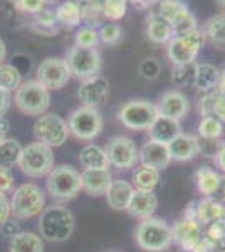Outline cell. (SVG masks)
I'll return each instance as SVG.
<instances>
[{"mask_svg":"<svg viewBox=\"0 0 225 252\" xmlns=\"http://www.w3.org/2000/svg\"><path fill=\"white\" fill-rule=\"evenodd\" d=\"M109 96V81L97 74L94 78L84 79L77 89V97L86 108L97 109Z\"/></svg>","mask_w":225,"mask_h":252,"instance_id":"9a60e30c","label":"cell"},{"mask_svg":"<svg viewBox=\"0 0 225 252\" xmlns=\"http://www.w3.org/2000/svg\"><path fill=\"white\" fill-rule=\"evenodd\" d=\"M10 108V93L0 89V118H3L7 111Z\"/></svg>","mask_w":225,"mask_h":252,"instance_id":"c3c4849f","label":"cell"},{"mask_svg":"<svg viewBox=\"0 0 225 252\" xmlns=\"http://www.w3.org/2000/svg\"><path fill=\"white\" fill-rule=\"evenodd\" d=\"M104 150L108 153L109 165L120 170L133 168L136 161L140 160V150L128 136H113Z\"/></svg>","mask_w":225,"mask_h":252,"instance_id":"4fadbf2b","label":"cell"},{"mask_svg":"<svg viewBox=\"0 0 225 252\" xmlns=\"http://www.w3.org/2000/svg\"><path fill=\"white\" fill-rule=\"evenodd\" d=\"M22 150L24 146L14 138H5L3 141H0V166L10 170V166L19 165Z\"/></svg>","mask_w":225,"mask_h":252,"instance_id":"1f68e13d","label":"cell"},{"mask_svg":"<svg viewBox=\"0 0 225 252\" xmlns=\"http://www.w3.org/2000/svg\"><path fill=\"white\" fill-rule=\"evenodd\" d=\"M136 244L146 252L166 251L173 244L171 227L161 219H143L134 230Z\"/></svg>","mask_w":225,"mask_h":252,"instance_id":"7a4b0ae2","label":"cell"},{"mask_svg":"<svg viewBox=\"0 0 225 252\" xmlns=\"http://www.w3.org/2000/svg\"><path fill=\"white\" fill-rule=\"evenodd\" d=\"M71 71L67 67L66 59L61 58H47L37 66L35 71V81H39L44 88L51 89H61L64 88L71 79Z\"/></svg>","mask_w":225,"mask_h":252,"instance_id":"5bb4252c","label":"cell"},{"mask_svg":"<svg viewBox=\"0 0 225 252\" xmlns=\"http://www.w3.org/2000/svg\"><path fill=\"white\" fill-rule=\"evenodd\" d=\"M46 207V195H44L42 189L35 184H22L14 190L10 200V210L12 215L19 220H26V219H32L40 212H44Z\"/></svg>","mask_w":225,"mask_h":252,"instance_id":"3957f363","label":"cell"},{"mask_svg":"<svg viewBox=\"0 0 225 252\" xmlns=\"http://www.w3.org/2000/svg\"><path fill=\"white\" fill-rule=\"evenodd\" d=\"M97 32H99V40L108 44V46H116L123 37V29L118 24H113V22L103 24Z\"/></svg>","mask_w":225,"mask_h":252,"instance_id":"f35d334b","label":"cell"},{"mask_svg":"<svg viewBox=\"0 0 225 252\" xmlns=\"http://www.w3.org/2000/svg\"><path fill=\"white\" fill-rule=\"evenodd\" d=\"M57 22L64 24L67 27H76L83 22V15H81V5L77 2H64L57 7L56 10Z\"/></svg>","mask_w":225,"mask_h":252,"instance_id":"836d02e7","label":"cell"},{"mask_svg":"<svg viewBox=\"0 0 225 252\" xmlns=\"http://www.w3.org/2000/svg\"><path fill=\"white\" fill-rule=\"evenodd\" d=\"M158 17L171 26L175 35H182L187 32H192L197 27V19L183 2H175V0H165L158 3Z\"/></svg>","mask_w":225,"mask_h":252,"instance_id":"7c38bea8","label":"cell"},{"mask_svg":"<svg viewBox=\"0 0 225 252\" xmlns=\"http://www.w3.org/2000/svg\"><path fill=\"white\" fill-rule=\"evenodd\" d=\"M2 230H3V234L5 235H9V237L12 239L14 235H17L20 232V229H19V223L17 222H14V220H7V222H3L2 223Z\"/></svg>","mask_w":225,"mask_h":252,"instance_id":"681fc988","label":"cell"},{"mask_svg":"<svg viewBox=\"0 0 225 252\" xmlns=\"http://www.w3.org/2000/svg\"><path fill=\"white\" fill-rule=\"evenodd\" d=\"M14 5L17 10L26 12V14H39V12L44 10L46 3L40 2V0H17Z\"/></svg>","mask_w":225,"mask_h":252,"instance_id":"b9f144b4","label":"cell"},{"mask_svg":"<svg viewBox=\"0 0 225 252\" xmlns=\"http://www.w3.org/2000/svg\"><path fill=\"white\" fill-rule=\"evenodd\" d=\"M12 215V210H10V200L7 198L5 193H0V225L3 222H7Z\"/></svg>","mask_w":225,"mask_h":252,"instance_id":"7dc6e473","label":"cell"},{"mask_svg":"<svg viewBox=\"0 0 225 252\" xmlns=\"http://www.w3.org/2000/svg\"><path fill=\"white\" fill-rule=\"evenodd\" d=\"M192 252H217V247H215L214 242H210L207 237H203Z\"/></svg>","mask_w":225,"mask_h":252,"instance_id":"f907efd6","label":"cell"},{"mask_svg":"<svg viewBox=\"0 0 225 252\" xmlns=\"http://www.w3.org/2000/svg\"><path fill=\"white\" fill-rule=\"evenodd\" d=\"M14 175L9 168L0 166V193L14 192Z\"/></svg>","mask_w":225,"mask_h":252,"instance_id":"f6af8a7d","label":"cell"},{"mask_svg":"<svg viewBox=\"0 0 225 252\" xmlns=\"http://www.w3.org/2000/svg\"><path fill=\"white\" fill-rule=\"evenodd\" d=\"M14 103L20 113L27 116H42L51 104V91L39 81H26L19 86L14 96Z\"/></svg>","mask_w":225,"mask_h":252,"instance_id":"277c9868","label":"cell"},{"mask_svg":"<svg viewBox=\"0 0 225 252\" xmlns=\"http://www.w3.org/2000/svg\"><path fill=\"white\" fill-rule=\"evenodd\" d=\"M47 192L54 200H71L83 190L81 173L71 165H59L47 175Z\"/></svg>","mask_w":225,"mask_h":252,"instance_id":"5b68a950","label":"cell"},{"mask_svg":"<svg viewBox=\"0 0 225 252\" xmlns=\"http://www.w3.org/2000/svg\"><path fill=\"white\" fill-rule=\"evenodd\" d=\"M83 20L88 24H96L97 19L103 15V2H86L79 3Z\"/></svg>","mask_w":225,"mask_h":252,"instance_id":"60d3db41","label":"cell"},{"mask_svg":"<svg viewBox=\"0 0 225 252\" xmlns=\"http://www.w3.org/2000/svg\"><path fill=\"white\" fill-rule=\"evenodd\" d=\"M173 234V242L177 244L180 249L192 252L197 247V244L202 241V225L195 219H182L171 227Z\"/></svg>","mask_w":225,"mask_h":252,"instance_id":"2e32d148","label":"cell"},{"mask_svg":"<svg viewBox=\"0 0 225 252\" xmlns=\"http://www.w3.org/2000/svg\"><path fill=\"white\" fill-rule=\"evenodd\" d=\"M158 115L165 116V118H171V120H183L188 115V109H190V104H188L187 96L183 94L182 91H166L163 93L161 97H160L158 104Z\"/></svg>","mask_w":225,"mask_h":252,"instance_id":"e0dca14e","label":"cell"},{"mask_svg":"<svg viewBox=\"0 0 225 252\" xmlns=\"http://www.w3.org/2000/svg\"><path fill=\"white\" fill-rule=\"evenodd\" d=\"M224 200H225V189H224Z\"/></svg>","mask_w":225,"mask_h":252,"instance_id":"9f6ffc18","label":"cell"},{"mask_svg":"<svg viewBox=\"0 0 225 252\" xmlns=\"http://www.w3.org/2000/svg\"><path fill=\"white\" fill-rule=\"evenodd\" d=\"M222 143H217V140H200V153L205 157H217L219 148Z\"/></svg>","mask_w":225,"mask_h":252,"instance_id":"bcb514c9","label":"cell"},{"mask_svg":"<svg viewBox=\"0 0 225 252\" xmlns=\"http://www.w3.org/2000/svg\"><path fill=\"white\" fill-rule=\"evenodd\" d=\"M79 163L84 166V170H108V153L97 145H88L81 150Z\"/></svg>","mask_w":225,"mask_h":252,"instance_id":"4316f807","label":"cell"},{"mask_svg":"<svg viewBox=\"0 0 225 252\" xmlns=\"http://www.w3.org/2000/svg\"><path fill=\"white\" fill-rule=\"evenodd\" d=\"M203 44H205L203 31L195 29L182 35H173L166 47V54L175 66H188L197 59Z\"/></svg>","mask_w":225,"mask_h":252,"instance_id":"52a82bcc","label":"cell"},{"mask_svg":"<svg viewBox=\"0 0 225 252\" xmlns=\"http://www.w3.org/2000/svg\"><path fill=\"white\" fill-rule=\"evenodd\" d=\"M146 34H148V39L155 44H165L170 42L173 39V29L166 20H163L158 15H153L148 22V29H146Z\"/></svg>","mask_w":225,"mask_h":252,"instance_id":"f546056e","label":"cell"},{"mask_svg":"<svg viewBox=\"0 0 225 252\" xmlns=\"http://www.w3.org/2000/svg\"><path fill=\"white\" fill-rule=\"evenodd\" d=\"M195 182H197V189L205 198H210L212 195L219 192L220 185H222V177L215 172V170L208 168V166H202L195 173Z\"/></svg>","mask_w":225,"mask_h":252,"instance_id":"83f0119b","label":"cell"},{"mask_svg":"<svg viewBox=\"0 0 225 252\" xmlns=\"http://www.w3.org/2000/svg\"><path fill=\"white\" fill-rule=\"evenodd\" d=\"M141 165L151 166L157 170H165L171 163V155L168 145L157 143V141H146L140 150Z\"/></svg>","mask_w":225,"mask_h":252,"instance_id":"ac0fdd59","label":"cell"},{"mask_svg":"<svg viewBox=\"0 0 225 252\" xmlns=\"http://www.w3.org/2000/svg\"><path fill=\"white\" fill-rule=\"evenodd\" d=\"M217 91L220 93V94L225 96V67L220 71V78H219V84H217Z\"/></svg>","mask_w":225,"mask_h":252,"instance_id":"db71d44e","label":"cell"},{"mask_svg":"<svg viewBox=\"0 0 225 252\" xmlns=\"http://www.w3.org/2000/svg\"><path fill=\"white\" fill-rule=\"evenodd\" d=\"M148 135L151 141H157V143L170 145L173 140L182 135V125L177 120H171V118L158 116L153 126L148 129Z\"/></svg>","mask_w":225,"mask_h":252,"instance_id":"d6986e66","label":"cell"},{"mask_svg":"<svg viewBox=\"0 0 225 252\" xmlns=\"http://www.w3.org/2000/svg\"><path fill=\"white\" fill-rule=\"evenodd\" d=\"M22 84V74L14 64H2L0 66V89L7 93L17 91Z\"/></svg>","mask_w":225,"mask_h":252,"instance_id":"e575fe53","label":"cell"},{"mask_svg":"<svg viewBox=\"0 0 225 252\" xmlns=\"http://www.w3.org/2000/svg\"><path fill=\"white\" fill-rule=\"evenodd\" d=\"M7 58V47H5V42L0 39V66L3 64V61Z\"/></svg>","mask_w":225,"mask_h":252,"instance_id":"11a10c76","label":"cell"},{"mask_svg":"<svg viewBox=\"0 0 225 252\" xmlns=\"http://www.w3.org/2000/svg\"><path fill=\"white\" fill-rule=\"evenodd\" d=\"M207 239L214 244H219L220 241H224L225 239V220L215 222V223H212V225H208Z\"/></svg>","mask_w":225,"mask_h":252,"instance_id":"ee69618b","label":"cell"},{"mask_svg":"<svg viewBox=\"0 0 225 252\" xmlns=\"http://www.w3.org/2000/svg\"><path fill=\"white\" fill-rule=\"evenodd\" d=\"M195 207H197V209H193L195 220L198 223L212 225V223H215V222L225 220V205L212 200V198H203V200L197 202Z\"/></svg>","mask_w":225,"mask_h":252,"instance_id":"cb8c5ba5","label":"cell"},{"mask_svg":"<svg viewBox=\"0 0 225 252\" xmlns=\"http://www.w3.org/2000/svg\"><path fill=\"white\" fill-rule=\"evenodd\" d=\"M76 229V219L64 205H52L44 209L39 219L40 237L49 242H64Z\"/></svg>","mask_w":225,"mask_h":252,"instance_id":"6da1fadb","label":"cell"},{"mask_svg":"<svg viewBox=\"0 0 225 252\" xmlns=\"http://www.w3.org/2000/svg\"><path fill=\"white\" fill-rule=\"evenodd\" d=\"M157 104L150 103L146 99H131L125 103L118 113V118L126 128L134 129V131H143L153 126V123L158 118Z\"/></svg>","mask_w":225,"mask_h":252,"instance_id":"ba28073f","label":"cell"},{"mask_svg":"<svg viewBox=\"0 0 225 252\" xmlns=\"http://www.w3.org/2000/svg\"><path fill=\"white\" fill-rule=\"evenodd\" d=\"M134 193V187L126 180H113L106 190V200L113 210H128Z\"/></svg>","mask_w":225,"mask_h":252,"instance_id":"44dd1931","label":"cell"},{"mask_svg":"<svg viewBox=\"0 0 225 252\" xmlns=\"http://www.w3.org/2000/svg\"><path fill=\"white\" fill-rule=\"evenodd\" d=\"M224 125L214 116H203L198 125V135L202 140H219L222 136Z\"/></svg>","mask_w":225,"mask_h":252,"instance_id":"d590c367","label":"cell"},{"mask_svg":"<svg viewBox=\"0 0 225 252\" xmlns=\"http://www.w3.org/2000/svg\"><path fill=\"white\" fill-rule=\"evenodd\" d=\"M220 78V69H217L214 64L202 63L195 66V76H193V86L198 91L210 93L217 89Z\"/></svg>","mask_w":225,"mask_h":252,"instance_id":"d4e9b609","label":"cell"},{"mask_svg":"<svg viewBox=\"0 0 225 252\" xmlns=\"http://www.w3.org/2000/svg\"><path fill=\"white\" fill-rule=\"evenodd\" d=\"M7 133H9V123H7L3 118H0V141L5 140Z\"/></svg>","mask_w":225,"mask_h":252,"instance_id":"f5cc1de1","label":"cell"},{"mask_svg":"<svg viewBox=\"0 0 225 252\" xmlns=\"http://www.w3.org/2000/svg\"><path fill=\"white\" fill-rule=\"evenodd\" d=\"M113 178L109 170H84L81 173V185L86 193L93 195H104L108 187L111 185Z\"/></svg>","mask_w":225,"mask_h":252,"instance_id":"7402d4cb","label":"cell"},{"mask_svg":"<svg viewBox=\"0 0 225 252\" xmlns=\"http://www.w3.org/2000/svg\"><path fill=\"white\" fill-rule=\"evenodd\" d=\"M66 63L72 76L79 79H89L99 74L103 66V58L97 49L74 46L67 51Z\"/></svg>","mask_w":225,"mask_h":252,"instance_id":"9c48e42d","label":"cell"},{"mask_svg":"<svg viewBox=\"0 0 225 252\" xmlns=\"http://www.w3.org/2000/svg\"><path fill=\"white\" fill-rule=\"evenodd\" d=\"M74 42H76L74 46H79V47L96 49V46L99 44V32L91 26L81 27V29L76 32Z\"/></svg>","mask_w":225,"mask_h":252,"instance_id":"8d00e7d4","label":"cell"},{"mask_svg":"<svg viewBox=\"0 0 225 252\" xmlns=\"http://www.w3.org/2000/svg\"><path fill=\"white\" fill-rule=\"evenodd\" d=\"M128 3L125 0H108L103 2V17L106 20H121L126 15Z\"/></svg>","mask_w":225,"mask_h":252,"instance_id":"74e56055","label":"cell"},{"mask_svg":"<svg viewBox=\"0 0 225 252\" xmlns=\"http://www.w3.org/2000/svg\"><path fill=\"white\" fill-rule=\"evenodd\" d=\"M9 252H44L42 237L34 232H20L10 239Z\"/></svg>","mask_w":225,"mask_h":252,"instance_id":"f1b7e54d","label":"cell"},{"mask_svg":"<svg viewBox=\"0 0 225 252\" xmlns=\"http://www.w3.org/2000/svg\"><path fill=\"white\" fill-rule=\"evenodd\" d=\"M215 160V163L217 166H219L222 172H225V143L220 145V148H219V153H217V157L214 158Z\"/></svg>","mask_w":225,"mask_h":252,"instance_id":"816d5d0a","label":"cell"},{"mask_svg":"<svg viewBox=\"0 0 225 252\" xmlns=\"http://www.w3.org/2000/svg\"><path fill=\"white\" fill-rule=\"evenodd\" d=\"M67 126L69 133H72L77 140H94L103 131V116L99 109L81 106L69 116Z\"/></svg>","mask_w":225,"mask_h":252,"instance_id":"8fae6325","label":"cell"},{"mask_svg":"<svg viewBox=\"0 0 225 252\" xmlns=\"http://www.w3.org/2000/svg\"><path fill=\"white\" fill-rule=\"evenodd\" d=\"M198 111L203 116H214L219 121L225 123V96L219 91L205 93V96L198 101Z\"/></svg>","mask_w":225,"mask_h":252,"instance_id":"484cf974","label":"cell"},{"mask_svg":"<svg viewBox=\"0 0 225 252\" xmlns=\"http://www.w3.org/2000/svg\"><path fill=\"white\" fill-rule=\"evenodd\" d=\"M195 66H197V64H188V66H175V69H173V83L177 84V86L193 84Z\"/></svg>","mask_w":225,"mask_h":252,"instance_id":"ab89813d","label":"cell"},{"mask_svg":"<svg viewBox=\"0 0 225 252\" xmlns=\"http://www.w3.org/2000/svg\"><path fill=\"white\" fill-rule=\"evenodd\" d=\"M171 160L188 161L195 158L200 153V138L195 135H185L182 133L177 140H173L168 145Z\"/></svg>","mask_w":225,"mask_h":252,"instance_id":"ffe728a7","label":"cell"},{"mask_svg":"<svg viewBox=\"0 0 225 252\" xmlns=\"http://www.w3.org/2000/svg\"><path fill=\"white\" fill-rule=\"evenodd\" d=\"M158 209V197L155 192L146 190H134L131 202L128 205V212L140 219H150Z\"/></svg>","mask_w":225,"mask_h":252,"instance_id":"603a6c76","label":"cell"},{"mask_svg":"<svg viewBox=\"0 0 225 252\" xmlns=\"http://www.w3.org/2000/svg\"><path fill=\"white\" fill-rule=\"evenodd\" d=\"M34 136L39 143L49 146V148H57L64 145V141L69 136V126L56 113H46L39 116L34 123Z\"/></svg>","mask_w":225,"mask_h":252,"instance_id":"30bf717a","label":"cell"},{"mask_svg":"<svg viewBox=\"0 0 225 252\" xmlns=\"http://www.w3.org/2000/svg\"><path fill=\"white\" fill-rule=\"evenodd\" d=\"M203 35L215 47L225 49V15H215L208 19L203 27Z\"/></svg>","mask_w":225,"mask_h":252,"instance_id":"4dcf8cb0","label":"cell"},{"mask_svg":"<svg viewBox=\"0 0 225 252\" xmlns=\"http://www.w3.org/2000/svg\"><path fill=\"white\" fill-rule=\"evenodd\" d=\"M19 168L24 175L31 178H40L51 173L54 168V153L52 148L34 141V143L24 146L22 155L19 160Z\"/></svg>","mask_w":225,"mask_h":252,"instance_id":"8992f818","label":"cell"},{"mask_svg":"<svg viewBox=\"0 0 225 252\" xmlns=\"http://www.w3.org/2000/svg\"><path fill=\"white\" fill-rule=\"evenodd\" d=\"M134 182V190H146V192H153V189L158 185L160 182V170L151 168V166L141 165L136 168V172L133 175Z\"/></svg>","mask_w":225,"mask_h":252,"instance_id":"d6a6232c","label":"cell"},{"mask_svg":"<svg viewBox=\"0 0 225 252\" xmlns=\"http://www.w3.org/2000/svg\"><path fill=\"white\" fill-rule=\"evenodd\" d=\"M140 72H141L143 78H146V79L158 78V74H160V64H158V61L157 59H151V58L150 59H145L140 64Z\"/></svg>","mask_w":225,"mask_h":252,"instance_id":"7bdbcfd3","label":"cell"}]
</instances>
